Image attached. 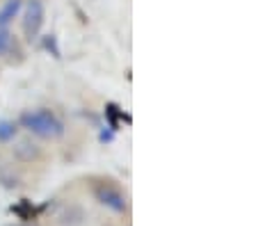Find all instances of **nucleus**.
Instances as JSON below:
<instances>
[{
    "label": "nucleus",
    "instance_id": "6",
    "mask_svg": "<svg viewBox=\"0 0 256 226\" xmlns=\"http://www.w3.org/2000/svg\"><path fill=\"white\" fill-rule=\"evenodd\" d=\"M16 124L10 119H0V142H12L16 137Z\"/></svg>",
    "mask_w": 256,
    "mask_h": 226
},
{
    "label": "nucleus",
    "instance_id": "4",
    "mask_svg": "<svg viewBox=\"0 0 256 226\" xmlns=\"http://www.w3.org/2000/svg\"><path fill=\"white\" fill-rule=\"evenodd\" d=\"M12 153H14L16 160H21V162H37L42 158V146L37 142H32L30 137H21V140L14 142Z\"/></svg>",
    "mask_w": 256,
    "mask_h": 226
},
{
    "label": "nucleus",
    "instance_id": "8",
    "mask_svg": "<svg viewBox=\"0 0 256 226\" xmlns=\"http://www.w3.org/2000/svg\"><path fill=\"white\" fill-rule=\"evenodd\" d=\"M7 226H30V224H7Z\"/></svg>",
    "mask_w": 256,
    "mask_h": 226
},
{
    "label": "nucleus",
    "instance_id": "1",
    "mask_svg": "<svg viewBox=\"0 0 256 226\" xmlns=\"http://www.w3.org/2000/svg\"><path fill=\"white\" fill-rule=\"evenodd\" d=\"M18 124H21L28 133H32L34 137H42V140H60L64 135L62 119L46 108L23 110L21 117H18Z\"/></svg>",
    "mask_w": 256,
    "mask_h": 226
},
{
    "label": "nucleus",
    "instance_id": "2",
    "mask_svg": "<svg viewBox=\"0 0 256 226\" xmlns=\"http://www.w3.org/2000/svg\"><path fill=\"white\" fill-rule=\"evenodd\" d=\"M23 34H26L28 41H34L39 37L44 27V21H46V7H44V0H28L23 2Z\"/></svg>",
    "mask_w": 256,
    "mask_h": 226
},
{
    "label": "nucleus",
    "instance_id": "5",
    "mask_svg": "<svg viewBox=\"0 0 256 226\" xmlns=\"http://www.w3.org/2000/svg\"><path fill=\"white\" fill-rule=\"evenodd\" d=\"M23 9V0H5L0 5V30H7L10 23L14 21Z\"/></svg>",
    "mask_w": 256,
    "mask_h": 226
},
{
    "label": "nucleus",
    "instance_id": "3",
    "mask_svg": "<svg viewBox=\"0 0 256 226\" xmlns=\"http://www.w3.org/2000/svg\"><path fill=\"white\" fill-rule=\"evenodd\" d=\"M94 197H96L98 204L106 206V208H110L112 213H117V215H124V213L128 210V201H126V197L122 194V190H117L114 185H110V183L94 185Z\"/></svg>",
    "mask_w": 256,
    "mask_h": 226
},
{
    "label": "nucleus",
    "instance_id": "7",
    "mask_svg": "<svg viewBox=\"0 0 256 226\" xmlns=\"http://www.w3.org/2000/svg\"><path fill=\"white\" fill-rule=\"evenodd\" d=\"M10 46H12V34H10V30H0V57L10 50Z\"/></svg>",
    "mask_w": 256,
    "mask_h": 226
}]
</instances>
